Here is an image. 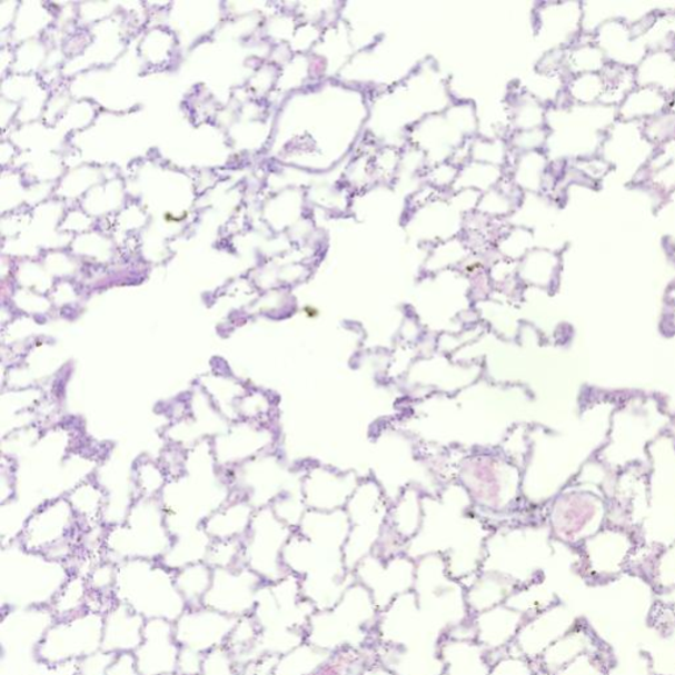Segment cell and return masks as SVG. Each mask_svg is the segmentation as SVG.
Wrapping results in <instances>:
<instances>
[{
    "label": "cell",
    "instance_id": "cell-4",
    "mask_svg": "<svg viewBox=\"0 0 675 675\" xmlns=\"http://www.w3.org/2000/svg\"><path fill=\"white\" fill-rule=\"evenodd\" d=\"M653 584L661 593L675 587V548L664 554L655 565Z\"/></svg>",
    "mask_w": 675,
    "mask_h": 675
},
{
    "label": "cell",
    "instance_id": "cell-3",
    "mask_svg": "<svg viewBox=\"0 0 675 675\" xmlns=\"http://www.w3.org/2000/svg\"><path fill=\"white\" fill-rule=\"evenodd\" d=\"M570 675H608V665L603 652L585 653L565 666Z\"/></svg>",
    "mask_w": 675,
    "mask_h": 675
},
{
    "label": "cell",
    "instance_id": "cell-1",
    "mask_svg": "<svg viewBox=\"0 0 675 675\" xmlns=\"http://www.w3.org/2000/svg\"><path fill=\"white\" fill-rule=\"evenodd\" d=\"M516 470L507 458H468L459 473L460 485L476 506L500 510L508 507L517 494Z\"/></svg>",
    "mask_w": 675,
    "mask_h": 675
},
{
    "label": "cell",
    "instance_id": "cell-2",
    "mask_svg": "<svg viewBox=\"0 0 675 675\" xmlns=\"http://www.w3.org/2000/svg\"><path fill=\"white\" fill-rule=\"evenodd\" d=\"M629 546L627 539H603V543L593 539L587 550V572L589 577L600 582L615 578L625 564L628 563Z\"/></svg>",
    "mask_w": 675,
    "mask_h": 675
}]
</instances>
